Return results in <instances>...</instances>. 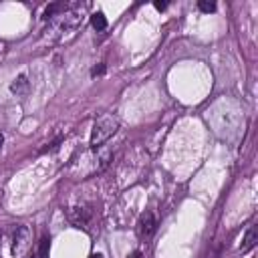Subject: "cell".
Returning a JSON list of instances; mask_svg holds the SVG:
<instances>
[{
	"label": "cell",
	"mask_w": 258,
	"mask_h": 258,
	"mask_svg": "<svg viewBox=\"0 0 258 258\" xmlns=\"http://www.w3.org/2000/svg\"><path fill=\"white\" fill-rule=\"evenodd\" d=\"M89 258H103V256H101V254H91Z\"/></svg>",
	"instance_id": "cell-13"
},
{
	"label": "cell",
	"mask_w": 258,
	"mask_h": 258,
	"mask_svg": "<svg viewBox=\"0 0 258 258\" xmlns=\"http://www.w3.org/2000/svg\"><path fill=\"white\" fill-rule=\"evenodd\" d=\"M256 242H258V228H256V226H250L248 232H246V236H244V240H242V246H240L242 254L250 252V250L256 246Z\"/></svg>",
	"instance_id": "cell-5"
},
{
	"label": "cell",
	"mask_w": 258,
	"mask_h": 258,
	"mask_svg": "<svg viewBox=\"0 0 258 258\" xmlns=\"http://www.w3.org/2000/svg\"><path fill=\"white\" fill-rule=\"evenodd\" d=\"M119 129V119L115 115H101L91 129V147H101L109 137H113Z\"/></svg>",
	"instance_id": "cell-1"
},
{
	"label": "cell",
	"mask_w": 258,
	"mask_h": 258,
	"mask_svg": "<svg viewBox=\"0 0 258 258\" xmlns=\"http://www.w3.org/2000/svg\"><path fill=\"white\" fill-rule=\"evenodd\" d=\"M129 258H143V256H141V252H137V250H135V252H131V254H129Z\"/></svg>",
	"instance_id": "cell-12"
},
{
	"label": "cell",
	"mask_w": 258,
	"mask_h": 258,
	"mask_svg": "<svg viewBox=\"0 0 258 258\" xmlns=\"http://www.w3.org/2000/svg\"><path fill=\"white\" fill-rule=\"evenodd\" d=\"M91 218H93V210H91L89 204H77V206H71L67 210V220L75 228H87Z\"/></svg>",
	"instance_id": "cell-3"
},
{
	"label": "cell",
	"mask_w": 258,
	"mask_h": 258,
	"mask_svg": "<svg viewBox=\"0 0 258 258\" xmlns=\"http://www.w3.org/2000/svg\"><path fill=\"white\" fill-rule=\"evenodd\" d=\"M48 244H50V238L42 236L40 242L36 244V248H34V252H32L30 258H48Z\"/></svg>",
	"instance_id": "cell-7"
},
{
	"label": "cell",
	"mask_w": 258,
	"mask_h": 258,
	"mask_svg": "<svg viewBox=\"0 0 258 258\" xmlns=\"http://www.w3.org/2000/svg\"><path fill=\"white\" fill-rule=\"evenodd\" d=\"M198 8L202 12H214L216 10V2H210V0H200L198 2Z\"/></svg>",
	"instance_id": "cell-9"
},
{
	"label": "cell",
	"mask_w": 258,
	"mask_h": 258,
	"mask_svg": "<svg viewBox=\"0 0 258 258\" xmlns=\"http://www.w3.org/2000/svg\"><path fill=\"white\" fill-rule=\"evenodd\" d=\"M103 73H105V64H99V67L91 69V77H97V75H103Z\"/></svg>",
	"instance_id": "cell-10"
},
{
	"label": "cell",
	"mask_w": 258,
	"mask_h": 258,
	"mask_svg": "<svg viewBox=\"0 0 258 258\" xmlns=\"http://www.w3.org/2000/svg\"><path fill=\"white\" fill-rule=\"evenodd\" d=\"M91 24H93V28H95L97 32H103V30L107 28V18H105V14H103V12H93V14H91Z\"/></svg>",
	"instance_id": "cell-8"
},
{
	"label": "cell",
	"mask_w": 258,
	"mask_h": 258,
	"mask_svg": "<svg viewBox=\"0 0 258 258\" xmlns=\"http://www.w3.org/2000/svg\"><path fill=\"white\" fill-rule=\"evenodd\" d=\"M2 143H4V135L0 133V147H2Z\"/></svg>",
	"instance_id": "cell-14"
},
{
	"label": "cell",
	"mask_w": 258,
	"mask_h": 258,
	"mask_svg": "<svg viewBox=\"0 0 258 258\" xmlns=\"http://www.w3.org/2000/svg\"><path fill=\"white\" fill-rule=\"evenodd\" d=\"M153 6H155L157 10H165V8H167V2H159V0H157V2H153Z\"/></svg>",
	"instance_id": "cell-11"
},
{
	"label": "cell",
	"mask_w": 258,
	"mask_h": 258,
	"mask_svg": "<svg viewBox=\"0 0 258 258\" xmlns=\"http://www.w3.org/2000/svg\"><path fill=\"white\" fill-rule=\"evenodd\" d=\"M10 91H12L14 95H26V91H28V79H26V75L16 77L14 83L10 85Z\"/></svg>",
	"instance_id": "cell-6"
},
{
	"label": "cell",
	"mask_w": 258,
	"mask_h": 258,
	"mask_svg": "<svg viewBox=\"0 0 258 258\" xmlns=\"http://www.w3.org/2000/svg\"><path fill=\"white\" fill-rule=\"evenodd\" d=\"M30 242H32V232L28 226H16L12 232H10V252L14 258H20L24 256V252L30 248Z\"/></svg>",
	"instance_id": "cell-2"
},
{
	"label": "cell",
	"mask_w": 258,
	"mask_h": 258,
	"mask_svg": "<svg viewBox=\"0 0 258 258\" xmlns=\"http://www.w3.org/2000/svg\"><path fill=\"white\" fill-rule=\"evenodd\" d=\"M157 230V222H155V216L151 212H143L135 224V232L139 236V240H149Z\"/></svg>",
	"instance_id": "cell-4"
}]
</instances>
